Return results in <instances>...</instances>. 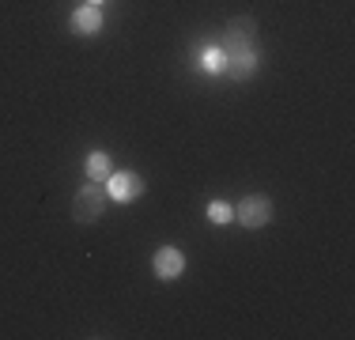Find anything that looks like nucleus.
Segmentation results:
<instances>
[{
    "label": "nucleus",
    "instance_id": "nucleus-2",
    "mask_svg": "<svg viewBox=\"0 0 355 340\" xmlns=\"http://www.w3.org/2000/svg\"><path fill=\"white\" fill-rule=\"evenodd\" d=\"M253 42H257V23L250 15H234L223 31V53H246V49H253Z\"/></svg>",
    "mask_w": 355,
    "mask_h": 340
},
{
    "label": "nucleus",
    "instance_id": "nucleus-8",
    "mask_svg": "<svg viewBox=\"0 0 355 340\" xmlns=\"http://www.w3.org/2000/svg\"><path fill=\"white\" fill-rule=\"evenodd\" d=\"M110 174H114L110 155H106V151H91V155H87V178H91V182H106Z\"/></svg>",
    "mask_w": 355,
    "mask_h": 340
},
{
    "label": "nucleus",
    "instance_id": "nucleus-10",
    "mask_svg": "<svg viewBox=\"0 0 355 340\" xmlns=\"http://www.w3.org/2000/svg\"><path fill=\"white\" fill-rule=\"evenodd\" d=\"M208 216H212L216 223H227V219L234 216V208H231V204H223V201H212V204H208Z\"/></svg>",
    "mask_w": 355,
    "mask_h": 340
},
{
    "label": "nucleus",
    "instance_id": "nucleus-4",
    "mask_svg": "<svg viewBox=\"0 0 355 340\" xmlns=\"http://www.w3.org/2000/svg\"><path fill=\"white\" fill-rule=\"evenodd\" d=\"M140 193H144V182L137 174H129V170L106 178V197H114V201H132V197H140Z\"/></svg>",
    "mask_w": 355,
    "mask_h": 340
},
{
    "label": "nucleus",
    "instance_id": "nucleus-6",
    "mask_svg": "<svg viewBox=\"0 0 355 340\" xmlns=\"http://www.w3.org/2000/svg\"><path fill=\"white\" fill-rule=\"evenodd\" d=\"M72 31L76 34H98L103 31V12H98L95 4H83L80 12L72 15Z\"/></svg>",
    "mask_w": 355,
    "mask_h": 340
},
{
    "label": "nucleus",
    "instance_id": "nucleus-3",
    "mask_svg": "<svg viewBox=\"0 0 355 340\" xmlns=\"http://www.w3.org/2000/svg\"><path fill=\"white\" fill-rule=\"evenodd\" d=\"M234 216L242 219V227H265V223H272V201L265 193H253V197H246L234 208Z\"/></svg>",
    "mask_w": 355,
    "mask_h": 340
},
{
    "label": "nucleus",
    "instance_id": "nucleus-1",
    "mask_svg": "<svg viewBox=\"0 0 355 340\" xmlns=\"http://www.w3.org/2000/svg\"><path fill=\"white\" fill-rule=\"evenodd\" d=\"M103 212H106V189L98 182H87L72 197V219H76V223H95Z\"/></svg>",
    "mask_w": 355,
    "mask_h": 340
},
{
    "label": "nucleus",
    "instance_id": "nucleus-5",
    "mask_svg": "<svg viewBox=\"0 0 355 340\" xmlns=\"http://www.w3.org/2000/svg\"><path fill=\"white\" fill-rule=\"evenodd\" d=\"M182 272H185L182 250H174V246H163V250L155 253V276H159V280H178Z\"/></svg>",
    "mask_w": 355,
    "mask_h": 340
},
{
    "label": "nucleus",
    "instance_id": "nucleus-9",
    "mask_svg": "<svg viewBox=\"0 0 355 340\" xmlns=\"http://www.w3.org/2000/svg\"><path fill=\"white\" fill-rule=\"evenodd\" d=\"M200 68H205V72H223V68H227V53H223V49H205V53H200Z\"/></svg>",
    "mask_w": 355,
    "mask_h": 340
},
{
    "label": "nucleus",
    "instance_id": "nucleus-7",
    "mask_svg": "<svg viewBox=\"0 0 355 340\" xmlns=\"http://www.w3.org/2000/svg\"><path fill=\"white\" fill-rule=\"evenodd\" d=\"M253 68H257V49H246V53H231V57H227L223 72H231L234 80H246Z\"/></svg>",
    "mask_w": 355,
    "mask_h": 340
},
{
    "label": "nucleus",
    "instance_id": "nucleus-11",
    "mask_svg": "<svg viewBox=\"0 0 355 340\" xmlns=\"http://www.w3.org/2000/svg\"><path fill=\"white\" fill-rule=\"evenodd\" d=\"M87 4H95V8H98V4H103V0H87Z\"/></svg>",
    "mask_w": 355,
    "mask_h": 340
}]
</instances>
